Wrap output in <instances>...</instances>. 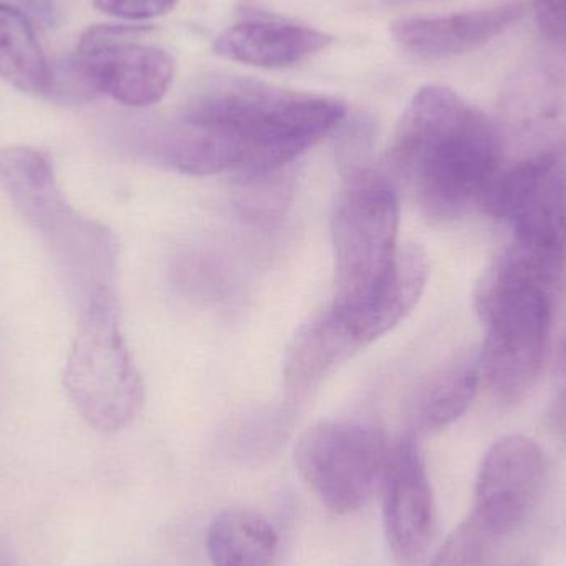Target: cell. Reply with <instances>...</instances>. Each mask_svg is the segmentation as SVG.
Masks as SVG:
<instances>
[{
    "mask_svg": "<svg viewBox=\"0 0 566 566\" xmlns=\"http://www.w3.org/2000/svg\"><path fill=\"white\" fill-rule=\"evenodd\" d=\"M345 118L338 99L229 76L186 103L159 155L185 175L261 178L286 171Z\"/></svg>",
    "mask_w": 566,
    "mask_h": 566,
    "instance_id": "6da1fadb",
    "label": "cell"
},
{
    "mask_svg": "<svg viewBox=\"0 0 566 566\" xmlns=\"http://www.w3.org/2000/svg\"><path fill=\"white\" fill-rule=\"evenodd\" d=\"M388 163L428 218L452 221L482 206L504 151L484 113L452 90L429 85L402 113Z\"/></svg>",
    "mask_w": 566,
    "mask_h": 566,
    "instance_id": "7a4b0ae2",
    "label": "cell"
},
{
    "mask_svg": "<svg viewBox=\"0 0 566 566\" xmlns=\"http://www.w3.org/2000/svg\"><path fill=\"white\" fill-rule=\"evenodd\" d=\"M0 185L20 218L49 248L80 305L98 290H115V234L72 208L45 153L30 146L0 149Z\"/></svg>",
    "mask_w": 566,
    "mask_h": 566,
    "instance_id": "3957f363",
    "label": "cell"
},
{
    "mask_svg": "<svg viewBox=\"0 0 566 566\" xmlns=\"http://www.w3.org/2000/svg\"><path fill=\"white\" fill-rule=\"evenodd\" d=\"M63 386L76 412L103 434L138 416L145 386L119 326L115 290H98L83 303Z\"/></svg>",
    "mask_w": 566,
    "mask_h": 566,
    "instance_id": "277c9868",
    "label": "cell"
},
{
    "mask_svg": "<svg viewBox=\"0 0 566 566\" xmlns=\"http://www.w3.org/2000/svg\"><path fill=\"white\" fill-rule=\"evenodd\" d=\"M552 303V290L495 268L479 282L475 306L488 328L481 375L501 401H521L537 382L551 339Z\"/></svg>",
    "mask_w": 566,
    "mask_h": 566,
    "instance_id": "5b68a950",
    "label": "cell"
},
{
    "mask_svg": "<svg viewBox=\"0 0 566 566\" xmlns=\"http://www.w3.org/2000/svg\"><path fill=\"white\" fill-rule=\"evenodd\" d=\"M388 451V439L376 426L323 421L303 432L295 464L326 509L352 514L381 489Z\"/></svg>",
    "mask_w": 566,
    "mask_h": 566,
    "instance_id": "8992f818",
    "label": "cell"
},
{
    "mask_svg": "<svg viewBox=\"0 0 566 566\" xmlns=\"http://www.w3.org/2000/svg\"><path fill=\"white\" fill-rule=\"evenodd\" d=\"M148 27L102 23L80 36L69 65L93 98L112 96L129 108L161 102L175 80V60L166 50L138 42Z\"/></svg>",
    "mask_w": 566,
    "mask_h": 566,
    "instance_id": "52a82bcc",
    "label": "cell"
},
{
    "mask_svg": "<svg viewBox=\"0 0 566 566\" xmlns=\"http://www.w3.org/2000/svg\"><path fill=\"white\" fill-rule=\"evenodd\" d=\"M544 478V452L534 439H499L479 469L472 521L494 538L507 537L537 504Z\"/></svg>",
    "mask_w": 566,
    "mask_h": 566,
    "instance_id": "ba28073f",
    "label": "cell"
},
{
    "mask_svg": "<svg viewBox=\"0 0 566 566\" xmlns=\"http://www.w3.org/2000/svg\"><path fill=\"white\" fill-rule=\"evenodd\" d=\"M502 151L512 161L551 159L566 155V76L548 70H527L502 93Z\"/></svg>",
    "mask_w": 566,
    "mask_h": 566,
    "instance_id": "9c48e42d",
    "label": "cell"
},
{
    "mask_svg": "<svg viewBox=\"0 0 566 566\" xmlns=\"http://www.w3.org/2000/svg\"><path fill=\"white\" fill-rule=\"evenodd\" d=\"M382 522L395 557L416 562L431 545L436 505L424 459L412 436L389 444L381 481Z\"/></svg>",
    "mask_w": 566,
    "mask_h": 566,
    "instance_id": "30bf717a",
    "label": "cell"
},
{
    "mask_svg": "<svg viewBox=\"0 0 566 566\" xmlns=\"http://www.w3.org/2000/svg\"><path fill=\"white\" fill-rule=\"evenodd\" d=\"M527 13L524 0L439 17L395 20L391 33L401 49L421 60H448L488 45Z\"/></svg>",
    "mask_w": 566,
    "mask_h": 566,
    "instance_id": "8fae6325",
    "label": "cell"
},
{
    "mask_svg": "<svg viewBox=\"0 0 566 566\" xmlns=\"http://www.w3.org/2000/svg\"><path fill=\"white\" fill-rule=\"evenodd\" d=\"M333 36L285 20L252 19L235 23L216 39L222 59L259 69H286L332 45Z\"/></svg>",
    "mask_w": 566,
    "mask_h": 566,
    "instance_id": "7c38bea8",
    "label": "cell"
},
{
    "mask_svg": "<svg viewBox=\"0 0 566 566\" xmlns=\"http://www.w3.org/2000/svg\"><path fill=\"white\" fill-rule=\"evenodd\" d=\"M358 349L348 342L329 310L316 313L300 326L290 342L283 361L285 388L292 398H303L322 385Z\"/></svg>",
    "mask_w": 566,
    "mask_h": 566,
    "instance_id": "4fadbf2b",
    "label": "cell"
},
{
    "mask_svg": "<svg viewBox=\"0 0 566 566\" xmlns=\"http://www.w3.org/2000/svg\"><path fill=\"white\" fill-rule=\"evenodd\" d=\"M479 356H455L424 379L409 399L415 431L432 432L458 421L474 401L481 381Z\"/></svg>",
    "mask_w": 566,
    "mask_h": 566,
    "instance_id": "5bb4252c",
    "label": "cell"
},
{
    "mask_svg": "<svg viewBox=\"0 0 566 566\" xmlns=\"http://www.w3.org/2000/svg\"><path fill=\"white\" fill-rule=\"evenodd\" d=\"M206 544L214 566H271L279 537L274 525L261 514L234 509L214 518Z\"/></svg>",
    "mask_w": 566,
    "mask_h": 566,
    "instance_id": "9a60e30c",
    "label": "cell"
},
{
    "mask_svg": "<svg viewBox=\"0 0 566 566\" xmlns=\"http://www.w3.org/2000/svg\"><path fill=\"white\" fill-rule=\"evenodd\" d=\"M0 78L33 96H49L52 70L29 19L0 0Z\"/></svg>",
    "mask_w": 566,
    "mask_h": 566,
    "instance_id": "2e32d148",
    "label": "cell"
},
{
    "mask_svg": "<svg viewBox=\"0 0 566 566\" xmlns=\"http://www.w3.org/2000/svg\"><path fill=\"white\" fill-rule=\"evenodd\" d=\"M238 182L239 209L241 214L251 221L259 224L275 221L289 206L290 195H292L289 171L261 176V178L238 179Z\"/></svg>",
    "mask_w": 566,
    "mask_h": 566,
    "instance_id": "e0dca14e",
    "label": "cell"
},
{
    "mask_svg": "<svg viewBox=\"0 0 566 566\" xmlns=\"http://www.w3.org/2000/svg\"><path fill=\"white\" fill-rule=\"evenodd\" d=\"M497 538L482 531L472 518L452 534L434 558L432 566H528L497 564L494 547Z\"/></svg>",
    "mask_w": 566,
    "mask_h": 566,
    "instance_id": "ac0fdd59",
    "label": "cell"
},
{
    "mask_svg": "<svg viewBox=\"0 0 566 566\" xmlns=\"http://www.w3.org/2000/svg\"><path fill=\"white\" fill-rule=\"evenodd\" d=\"M178 0H93V6L106 15L128 22H143L166 15Z\"/></svg>",
    "mask_w": 566,
    "mask_h": 566,
    "instance_id": "d6986e66",
    "label": "cell"
},
{
    "mask_svg": "<svg viewBox=\"0 0 566 566\" xmlns=\"http://www.w3.org/2000/svg\"><path fill=\"white\" fill-rule=\"evenodd\" d=\"M534 12L545 35L566 43V0H534Z\"/></svg>",
    "mask_w": 566,
    "mask_h": 566,
    "instance_id": "ffe728a7",
    "label": "cell"
}]
</instances>
